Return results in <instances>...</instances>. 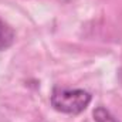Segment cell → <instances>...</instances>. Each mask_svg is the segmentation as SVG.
Here are the masks:
<instances>
[{
    "mask_svg": "<svg viewBox=\"0 0 122 122\" xmlns=\"http://www.w3.org/2000/svg\"><path fill=\"white\" fill-rule=\"evenodd\" d=\"M91 102V95L84 90L56 88L51 94V105L62 114H80Z\"/></svg>",
    "mask_w": 122,
    "mask_h": 122,
    "instance_id": "cell-1",
    "label": "cell"
},
{
    "mask_svg": "<svg viewBox=\"0 0 122 122\" xmlns=\"http://www.w3.org/2000/svg\"><path fill=\"white\" fill-rule=\"evenodd\" d=\"M13 41H14V31H13V29L0 19V51L9 48L13 44Z\"/></svg>",
    "mask_w": 122,
    "mask_h": 122,
    "instance_id": "cell-2",
    "label": "cell"
},
{
    "mask_svg": "<svg viewBox=\"0 0 122 122\" xmlns=\"http://www.w3.org/2000/svg\"><path fill=\"white\" fill-rule=\"evenodd\" d=\"M94 122H117L115 118L104 107H98L94 111Z\"/></svg>",
    "mask_w": 122,
    "mask_h": 122,
    "instance_id": "cell-3",
    "label": "cell"
}]
</instances>
